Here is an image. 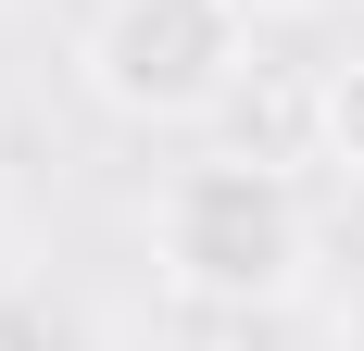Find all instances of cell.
<instances>
[{
  "instance_id": "obj_3",
  "label": "cell",
  "mask_w": 364,
  "mask_h": 351,
  "mask_svg": "<svg viewBox=\"0 0 364 351\" xmlns=\"http://www.w3.org/2000/svg\"><path fill=\"white\" fill-rule=\"evenodd\" d=\"M314 151H327L339 176H364V50L327 63V88H314Z\"/></svg>"
},
{
  "instance_id": "obj_2",
  "label": "cell",
  "mask_w": 364,
  "mask_h": 351,
  "mask_svg": "<svg viewBox=\"0 0 364 351\" xmlns=\"http://www.w3.org/2000/svg\"><path fill=\"white\" fill-rule=\"evenodd\" d=\"M252 0H113L88 26V88L126 126H201L252 63Z\"/></svg>"
},
{
  "instance_id": "obj_4",
  "label": "cell",
  "mask_w": 364,
  "mask_h": 351,
  "mask_svg": "<svg viewBox=\"0 0 364 351\" xmlns=\"http://www.w3.org/2000/svg\"><path fill=\"white\" fill-rule=\"evenodd\" d=\"M252 13H264V26H277V13H314V0H252Z\"/></svg>"
},
{
  "instance_id": "obj_1",
  "label": "cell",
  "mask_w": 364,
  "mask_h": 351,
  "mask_svg": "<svg viewBox=\"0 0 364 351\" xmlns=\"http://www.w3.org/2000/svg\"><path fill=\"white\" fill-rule=\"evenodd\" d=\"M151 251H164V276L188 301H214V314H277L314 264V213L277 163L252 151H226V163H188L151 213Z\"/></svg>"
}]
</instances>
